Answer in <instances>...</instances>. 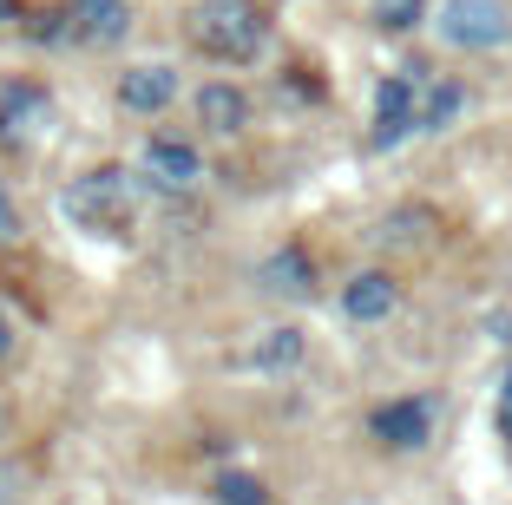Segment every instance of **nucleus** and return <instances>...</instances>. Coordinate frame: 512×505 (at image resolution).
<instances>
[{"instance_id": "19", "label": "nucleus", "mask_w": 512, "mask_h": 505, "mask_svg": "<svg viewBox=\"0 0 512 505\" xmlns=\"http://www.w3.org/2000/svg\"><path fill=\"white\" fill-rule=\"evenodd\" d=\"M7 243H20V204L7 197V184H0V250Z\"/></svg>"}, {"instance_id": "23", "label": "nucleus", "mask_w": 512, "mask_h": 505, "mask_svg": "<svg viewBox=\"0 0 512 505\" xmlns=\"http://www.w3.org/2000/svg\"><path fill=\"white\" fill-rule=\"evenodd\" d=\"M20 14V0H0V20H14Z\"/></svg>"}, {"instance_id": "20", "label": "nucleus", "mask_w": 512, "mask_h": 505, "mask_svg": "<svg viewBox=\"0 0 512 505\" xmlns=\"http://www.w3.org/2000/svg\"><path fill=\"white\" fill-rule=\"evenodd\" d=\"M289 86H296V92H309V99H322V79L309 73V66H289Z\"/></svg>"}, {"instance_id": "6", "label": "nucleus", "mask_w": 512, "mask_h": 505, "mask_svg": "<svg viewBox=\"0 0 512 505\" xmlns=\"http://www.w3.org/2000/svg\"><path fill=\"white\" fill-rule=\"evenodd\" d=\"M368 433H375L388 453H414V446H427V433H434V401H427V394L421 401L407 394V401L375 407V414H368Z\"/></svg>"}, {"instance_id": "8", "label": "nucleus", "mask_w": 512, "mask_h": 505, "mask_svg": "<svg viewBox=\"0 0 512 505\" xmlns=\"http://www.w3.org/2000/svg\"><path fill=\"white\" fill-rule=\"evenodd\" d=\"M407 73H414V132H447L467 112V86L460 79H440L434 66H407Z\"/></svg>"}, {"instance_id": "2", "label": "nucleus", "mask_w": 512, "mask_h": 505, "mask_svg": "<svg viewBox=\"0 0 512 505\" xmlns=\"http://www.w3.org/2000/svg\"><path fill=\"white\" fill-rule=\"evenodd\" d=\"M191 40L211 53V60H256L263 40H270V20L256 14V0H197L191 7Z\"/></svg>"}, {"instance_id": "12", "label": "nucleus", "mask_w": 512, "mask_h": 505, "mask_svg": "<svg viewBox=\"0 0 512 505\" xmlns=\"http://www.w3.org/2000/svg\"><path fill=\"white\" fill-rule=\"evenodd\" d=\"M171 99H178V73L171 66H125L119 73V105L138 112V119H158Z\"/></svg>"}, {"instance_id": "18", "label": "nucleus", "mask_w": 512, "mask_h": 505, "mask_svg": "<svg viewBox=\"0 0 512 505\" xmlns=\"http://www.w3.org/2000/svg\"><path fill=\"white\" fill-rule=\"evenodd\" d=\"M27 40H33V46H66V40H73V20H66V7H46V14H33Z\"/></svg>"}, {"instance_id": "1", "label": "nucleus", "mask_w": 512, "mask_h": 505, "mask_svg": "<svg viewBox=\"0 0 512 505\" xmlns=\"http://www.w3.org/2000/svg\"><path fill=\"white\" fill-rule=\"evenodd\" d=\"M66 217L79 223V230H106V237H125L138 217V178L125 171V164H99V171H86V178L66 184Z\"/></svg>"}, {"instance_id": "22", "label": "nucleus", "mask_w": 512, "mask_h": 505, "mask_svg": "<svg viewBox=\"0 0 512 505\" xmlns=\"http://www.w3.org/2000/svg\"><path fill=\"white\" fill-rule=\"evenodd\" d=\"M499 427H506V440H512V381H506V401H499Z\"/></svg>"}, {"instance_id": "16", "label": "nucleus", "mask_w": 512, "mask_h": 505, "mask_svg": "<svg viewBox=\"0 0 512 505\" xmlns=\"http://www.w3.org/2000/svg\"><path fill=\"white\" fill-rule=\"evenodd\" d=\"M211 499L217 505H270V486H263L256 473H217Z\"/></svg>"}, {"instance_id": "14", "label": "nucleus", "mask_w": 512, "mask_h": 505, "mask_svg": "<svg viewBox=\"0 0 512 505\" xmlns=\"http://www.w3.org/2000/svg\"><path fill=\"white\" fill-rule=\"evenodd\" d=\"M394 302H401V283H394L388 269H362V276L342 289V315L348 322H388Z\"/></svg>"}, {"instance_id": "10", "label": "nucleus", "mask_w": 512, "mask_h": 505, "mask_svg": "<svg viewBox=\"0 0 512 505\" xmlns=\"http://www.w3.org/2000/svg\"><path fill=\"white\" fill-rule=\"evenodd\" d=\"M256 296H270V302H309L316 296V263H309V250H276L256 263Z\"/></svg>"}, {"instance_id": "15", "label": "nucleus", "mask_w": 512, "mask_h": 505, "mask_svg": "<svg viewBox=\"0 0 512 505\" xmlns=\"http://www.w3.org/2000/svg\"><path fill=\"white\" fill-rule=\"evenodd\" d=\"M434 210L427 204H401V210H388V217L375 223V250H427V243H434Z\"/></svg>"}, {"instance_id": "4", "label": "nucleus", "mask_w": 512, "mask_h": 505, "mask_svg": "<svg viewBox=\"0 0 512 505\" xmlns=\"http://www.w3.org/2000/svg\"><path fill=\"white\" fill-rule=\"evenodd\" d=\"M138 184H151V191H165V197H184L204 184V158H197L191 138H145V151H138Z\"/></svg>"}, {"instance_id": "5", "label": "nucleus", "mask_w": 512, "mask_h": 505, "mask_svg": "<svg viewBox=\"0 0 512 505\" xmlns=\"http://www.w3.org/2000/svg\"><path fill=\"white\" fill-rule=\"evenodd\" d=\"M46 125H53V99H46V86H33V79L0 86V151H20L27 138H40Z\"/></svg>"}, {"instance_id": "3", "label": "nucleus", "mask_w": 512, "mask_h": 505, "mask_svg": "<svg viewBox=\"0 0 512 505\" xmlns=\"http://www.w3.org/2000/svg\"><path fill=\"white\" fill-rule=\"evenodd\" d=\"M440 40L460 46V53H493V46L512 40V14H506V0H447L434 14Z\"/></svg>"}, {"instance_id": "21", "label": "nucleus", "mask_w": 512, "mask_h": 505, "mask_svg": "<svg viewBox=\"0 0 512 505\" xmlns=\"http://www.w3.org/2000/svg\"><path fill=\"white\" fill-rule=\"evenodd\" d=\"M14 355V322H7V315H0V361Z\"/></svg>"}, {"instance_id": "13", "label": "nucleus", "mask_w": 512, "mask_h": 505, "mask_svg": "<svg viewBox=\"0 0 512 505\" xmlns=\"http://www.w3.org/2000/svg\"><path fill=\"white\" fill-rule=\"evenodd\" d=\"M191 112H197V125H204V132H217V138H237L243 125H250V99H243L237 86H224V79L197 86Z\"/></svg>"}, {"instance_id": "11", "label": "nucleus", "mask_w": 512, "mask_h": 505, "mask_svg": "<svg viewBox=\"0 0 512 505\" xmlns=\"http://www.w3.org/2000/svg\"><path fill=\"white\" fill-rule=\"evenodd\" d=\"M66 20H73V46H125L132 33V7L125 0H66Z\"/></svg>"}, {"instance_id": "17", "label": "nucleus", "mask_w": 512, "mask_h": 505, "mask_svg": "<svg viewBox=\"0 0 512 505\" xmlns=\"http://www.w3.org/2000/svg\"><path fill=\"white\" fill-rule=\"evenodd\" d=\"M427 20V0H375V27L381 33H407Z\"/></svg>"}, {"instance_id": "7", "label": "nucleus", "mask_w": 512, "mask_h": 505, "mask_svg": "<svg viewBox=\"0 0 512 505\" xmlns=\"http://www.w3.org/2000/svg\"><path fill=\"white\" fill-rule=\"evenodd\" d=\"M302 355H309V335H302L296 322H283V328H263L256 342H243L237 355H230V368H243V374H289V368H302Z\"/></svg>"}, {"instance_id": "9", "label": "nucleus", "mask_w": 512, "mask_h": 505, "mask_svg": "<svg viewBox=\"0 0 512 505\" xmlns=\"http://www.w3.org/2000/svg\"><path fill=\"white\" fill-rule=\"evenodd\" d=\"M401 138H414V73H388V79H381L368 151H394Z\"/></svg>"}]
</instances>
